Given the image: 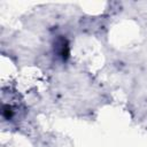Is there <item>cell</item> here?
<instances>
[{"label":"cell","instance_id":"cell-2","mask_svg":"<svg viewBox=\"0 0 147 147\" xmlns=\"http://www.w3.org/2000/svg\"><path fill=\"white\" fill-rule=\"evenodd\" d=\"M53 53L54 55L61 60L62 62H65L70 56V46L69 41L64 36H57L53 41Z\"/></svg>","mask_w":147,"mask_h":147},{"label":"cell","instance_id":"cell-1","mask_svg":"<svg viewBox=\"0 0 147 147\" xmlns=\"http://www.w3.org/2000/svg\"><path fill=\"white\" fill-rule=\"evenodd\" d=\"M25 115V106L21 94L13 87H2L1 118L7 123H17Z\"/></svg>","mask_w":147,"mask_h":147}]
</instances>
